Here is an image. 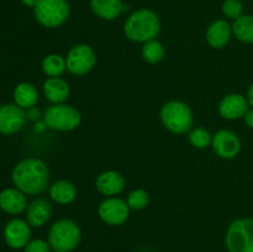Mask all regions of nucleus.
I'll return each mask as SVG.
<instances>
[{"instance_id": "obj_1", "label": "nucleus", "mask_w": 253, "mask_h": 252, "mask_svg": "<svg viewBox=\"0 0 253 252\" xmlns=\"http://www.w3.org/2000/svg\"><path fill=\"white\" fill-rule=\"evenodd\" d=\"M11 179L15 188L24 194H41L49 184L48 167L39 158H25L14 167Z\"/></svg>"}, {"instance_id": "obj_2", "label": "nucleus", "mask_w": 253, "mask_h": 252, "mask_svg": "<svg viewBox=\"0 0 253 252\" xmlns=\"http://www.w3.org/2000/svg\"><path fill=\"white\" fill-rule=\"evenodd\" d=\"M161 31L158 15L151 9H138L126 19L124 32L133 42H145L155 40Z\"/></svg>"}, {"instance_id": "obj_3", "label": "nucleus", "mask_w": 253, "mask_h": 252, "mask_svg": "<svg viewBox=\"0 0 253 252\" xmlns=\"http://www.w3.org/2000/svg\"><path fill=\"white\" fill-rule=\"evenodd\" d=\"M82 231L79 225L71 219H61L51 225L47 241L54 252H72L79 246Z\"/></svg>"}, {"instance_id": "obj_4", "label": "nucleus", "mask_w": 253, "mask_h": 252, "mask_svg": "<svg viewBox=\"0 0 253 252\" xmlns=\"http://www.w3.org/2000/svg\"><path fill=\"white\" fill-rule=\"evenodd\" d=\"M160 116L163 126L168 131L178 135L189 132L194 124L192 109L180 100H170L163 104Z\"/></svg>"}, {"instance_id": "obj_5", "label": "nucleus", "mask_w": 253, "mask_h": 252, "mask_svg": "<svg viewBox=\"0 0 253 252\" xmlns=\"http://www.w3.org/2000/svg\"><path fill=\"white\" fill-rule=\"evenodd\" d=\"M42 118L47 127L61 132L76 130L82 121L78 109L67 104H52L44 110Z\"/></svg>"}, {"instance_id": "obj_6", "label": "nucleus", "mask_w": 253, "mask_h": 252, "mask_svg": "<svg viewBox=\"0 0 253 252\" xmlns=\"http://www.w3.org/2000/svg\"><path fill=\"white\" fill-rule=\"evenodd\" d=\"M71 7L67 0H39L34 14L39 24L47 29L62 26L68 20Z\"/></svg>"}, {"instance_id": "obj_7", "label": "nucleus", "mask_w": 253, "mask_h": 252, "mask_svg": "<svg viewBox=\"0 0 253 252\" xmlns=\"http://www.w3.org/2000/svg\"><path fill=\"white\" fill-rule=\"evenodd\" d=\"M229 252H253V219L241 217L229 225L225 235Z\"/></svg>"}, {"instance_id": "obj_8", "label": "nucleus", "mask_w": 253, "mask_h": 252, "mask_svg": "<svg viewBox=\"0 0 253 252\" xmlns=\"http://www.w3.org/2000/svg\"><path fill=\"white\" fill-rule=\"evenodd\" d=\"M96 56L89 44L79 43L72 47L66 56L67 71L74 76H84L94 68Z\"/></svg>"}, {"instance_id": "obj_9", "label": "nucleus", "mask_w": 253, "mask_h": 252, "mask_svg": "<svg viewBox=\"0 0 253 252\" xmlns=\"http://www.w3.org/2000/svg\"><path fill=\"white\" fill-rule=\"evenodd\" d=\"M98 215L101 221L110 226L123 225L130 216V208L127 202L118 197H108L100 203Z\"/></svg>"}, {"instance_id": "obj_10", "label": "nucleus", "mask_w": 253, "mask_h": 252, "mask_svg": "<svg viewBox=\"0 0 253 252\" xmlns=\"http://www.w3.org/2000/svg\"><path fill=\"white\" fill-rule=\"evenodd\" d=\"M27 120L25 109L16 104H4L0 106V133L12 135L21 130Z\"/></svg>"}, {"instance_id": "obj_11", "label": "nucleus", "mask_w": 253, "mask_h": 252, "mask_svg": "<svg viewBox=\"0 0 253 252\" xmlns=\"http://www.w3.org/2000/svg\"><path fill=\"white\" fill-rule=\"evenodd\" d=\"M211 147L219 157L231 160L239 155L241 150V141L234 131L222 128L212 135Z\"/></svg>"}, {"instance_id": "obj_12", "label": "nucleus", "mask_w": 253, "mask_h": 252, "mask_svg": "<svg viewBox=\"0 0 253 252\" xmlns=\"http://www.w3.org/2000/svg\"><path fill=\"white\" fill-rule=\"evenodd\" d=\"M4 240L10 249H24L31 241V225L22 219L10 220L4 227Z\"/></svg>"}, {"instance_id": "obj_13", "label": "nucleus", "mask_w": 253, "mask_h": 252, "mask_svg": "<svg viewBox=\"0 0 253 252\" xmlns=\"http://www.w3.org/2000/svg\"><path fill=\"white\" fill-rule=\"evenodd\" d=\"M249 106V101L244 95L232 93L221 99L219 104V113L226 120H237L246 115Z\"/></svg>"}, {"instance_id": "obj_14", "label": "nucleus", "mask_w": 253, "mask_h": 252, "mask_svg": "<svg viewBox=\"0 0 253 252\" xmlns=\"http://www.w3.org/2000/svg\"><path fill=\"white\" fill-rule=\"evenodd\" d=\"M95 188L100 194L108 197H115L120 194L125 188V178L116 170H105L100 173L95 180Z\"/></svg>"}, {"instance_id": "obj_15", "label": "nucleus", "mask_w": 253, "mask_h": 252, "mask_svg": "<svg viewBox=\"0 0 253 252\" xmlns=\"http://www.w3.org/2000/svg\"><path fill=\"white\" fill-rule=\"evenodd\" d=\"M26 194L17 188H6L0 192V209L10 215H19L27 208Z\"/></svg>"}, {"instance_id": "obj_16", "label": "nucleus", "mask_w": 253, "mask_h": 252, "mask_svg": "<svg viewBox=\"0 0 253 252\" xmlns=\"http://www.w3.org/2000/svg\"><path fill=\"white\" fill-rule=\"evenodd\" d=\"M52 214V207L44 198L32 200L26 208V221L32 227H41L48 222Z\"/></svg>"}, {"instance_id": "obj_17", "label": "nucleus", "mask_w": 253, "mask_h": 252, "mask_svg": "<svg viewBox=\"0 0 253 252\" xmlns=\"http://www.w3.org/2000/svg\"><path fill=\"white\" fill-rule=\"evenodd\" d=\"M232 26L226 20H216L207 30V41L212 48H222L229 43Z\"/></svg>"}, {"instance_id": "obj_18", "label": "nucleus", "mask_w": 253, "mask_h": 252, "mask_svg": "<svg viewBox=\"0 0 253 252\" xmlns=\"http://www.w3.org/2000/svg\"><path fill=\"white\" fill-rule=\"evenodd\" d=\"M90 9L100 19L111 21L128 9L123 0H90Z\"/></svg>"}, {"instance_id": "obj_19", "label": "nucleus", "mask_w": 253, "mask_h": 252, "mask_svg": "<svg viewBox=\"0 0 253 252\" xmlns=\"http://www.w3.org/2000/svg\"><path fill=\"white\" fill-rule=\"evenodd\" d=\"M71 89L68 83L61 77L57 78H47L43 83V94L52 104H64L68 99Z\"/></svg>"}, {"instance_id": "obj_20", "label": "nucleus", "mask_w": 253, "mask_h": 252, "mask_svg": "<svg viewBox=\"0 0 253 252\" xmlns=\"http://www.w3.org/2000/svg\"><path fill=\"white\" fill-rule=\"evenodd\" d=\"M49 197L57 204L67 205L76 199L77 188L68 180H57L49 187Z\"/></svg>"}, {"instance_id": "obj_21", "label": "nucleus", "mask_w": 253, "mask_h": 252, "mask_svg": "<svg viewBox=\"0 0 253 252\" xmlns=\"http://www.w3.org/2000/svg\"><path fill=\"white\" fill-rule=\"evenodd\" d=\"M14 100L22 109L34 108L39 101V91L31 83H20L14 89Z\"/></svg>"}, {"instance_id": "obj_22", "label": "nucleus", "mask_w": 253, "mask_h": 252, "mask_svg": "<svg viewBox=\"0 0 253 252\" xmlns=\"http://www.w3.org/2000/svg\"><path fill=\"white\" fill-rule=\"evenodd\" d=\"M232 34L244 43H253V15H242L234 20Z\"/></svg>"}, {"instance_id": "obj_23", "label": "nucleus", "mask_w": 253, "mask_h": 252, "mask_svg": "<svg viewBox=\"0 0 253 252\" xmlns=\"http://www.w3.org/2000/svg\"><path fill=\"white\" fill-rule=\"evenodd\" d=\"M42 71L48 78L61 77L67 71L66 58L56 53L47 54L42 61Z\"/></svg>"}, {"instance_id": "obj_24", "label": "nucleus", "mask_w": 253, "mask_h": 252, "mask_svg": "<svg viewBox=\"0 0 253 252\" xmlns=\"http://www.w3.org/2000/svg\"><path fill=\"white\" fill-rule=\"evenodd\" d=\"M142 57L147 63L157 64L165 58V47L157 40H151L143 43L142 46Z\"/></svg>"}, {"instance_id": "obj_25", "label": "nucleus", "mask_w": 253, "mask_h": 252, "mask_svg": "<svg viewBox=\"0 0 253 252\" xmlns=\"http://www.w3.org/2000/svg\"><path fill=\"white\" fill-rule=\"evenodd\" d=\"M188 140L189 143L195 148H207L208 146L211 145L212 135L204 127H193L188 133Z\"/></svg>"}, {"instance_id": "obj_26", "label": "nucleus", "mask_w": 253, "mask_h": 252, "mask_svg": "<svg viewBox=\"0 0 253 252\" xmlns=\"http://www.w3.org/2000/svg\"><path fill=\"white\" fill-rule=\"evenodd\" d=\"M150 198L146 190L143 189H135L128 194L127 197V205L132 210H142L148 205Z\"/></svg>"}, {"instance_id": "obj_27", "label": "nucleus", "mask_w": 253, "mask_h": 252, "mask_svg": "<svg viewBox=\"0 0 253 252\" xmlns=\"http://www.w3.org/2000/svg\"><path fill=\"white\" fill-rule=\"evenodd\" d=\"M222 14L227 17V19L236 20L240 16H242L244 12V5L240 0H225L222 2Z\"/></svg>"}, {"instance_id": "obj_28", "label": "nucleus", "mask_w": 253, "mask_h": 252, "mask_svg": "<svg viewBox=\"0 0 253 252\" xmlns=\"http://www.w3.org/2000/svg\"><path fill=\"white\" fill-rule=\"evenodd\" d=\"M52 249L48 241L42 239L31 240L26 246L24 247V252H51Z\"/></svg>"}, {"instance_id": "obj_29", "label": "nucleus", "mask_w": 253, "mask_h": 252, "mask_svg": "<svg viewBox=\"0 0 253 252\" xmlns=\"http://www.w3.org/2000/svg\"><path fill=\"white\" fill-rule=\"evenodd\" d=\"M26 115H27V119H29V120L36 121V123L40 120V118H41V116H43V115H41V111H40V109H37L36 106L27 109Z\"/></svg>"}, {"instance_id": "obj_30", "label": "nucleus", "mask_w": 253, "mask_h": 252, "mask_svg": "<svg viewBox=\"0 0 253 252\" xmlns=\"http://www.w3.org/2000/svg\"><path fill=\"white\" fill-rule=\"evenodd\" d=\"M244 119H245V123H246V125L249 126V127L253 128V108L249 109V111H247L246 115L244 116Z\"/></svg>"}, {"instance_id": "obj_31", "label": "nucleus", "mask_w": 253, "mask_h": 252, "mask_svg": "<svg viewBox=\"0 0 253 252\" xmlns=\"http://www.w3.org/2000/svg\"><path fill=\"white\" fill-rule=\"evenodd\" d=\"M46 128L48 127H47V125L44 124V121H37L36 125H35V131H36V132H43Z\"/></svg>"}, {"instance_id": "obj_32", "label": "nucleus", "mask_w": 253, "mask_h": 252, "mask_svg": "<svg viewBox=\"0 0 253 252\" xmlns=\"http://www.w3.org/2000/svg\"><path fill=\"white\" fill-rule=\"evenodd\" d=\"M246 99H247V101H249V105L252 106V108H253V83L251 84V86L249 88Z\"/></svg>"}, {"instance_id": "obj_33", "label": "nucleus", "mask_w": 253, "mask_h": 252, "mask_svg": "<svg viewBox=\"0 0 253 252\" xmlns=\"http://www.w3.org/2000/svg\"><path fill=\"white\" fill-rule=\"evenodd\" d=\"M20 1H21V4H24L25 6L35 7V6H36V4H37V1H39V0H20Z\"/></svg>"}]
</instances>
